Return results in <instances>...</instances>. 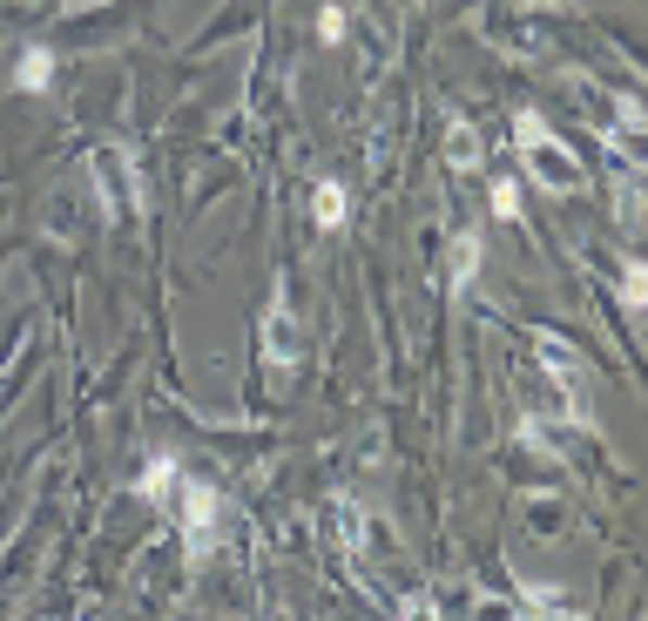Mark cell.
Listing matches in <instances>:
<instances>
[{
    "instance_id": "5bb4252c",
    "label": "cell",
    "mask_w": 648,
    "mask_h": 621,
    "mask_svg": "<svg viewBox=\"0 0 648 621\" xmlns=\"http://www.w3.org/2000/svg\"><path fill=\"white\" fill-rule=\"evenodd\" d=\"M318 41H325V48L345 41V14H338V8H325V14H318Z\"/></svg>"
},
{
    "instance_id": "5b68a950",
    "label": "cell",
    "mask_w": 648,
    "mask_h": 621,
    "mask_svg": "<svg viewBox=\"0 0 648 621\" xmlns=\"http://www.w3.org/2000/svg\"><path fill=\"white\" fill-rule=\"evenodd\" d=\"M264 358H270L277 371L297 365V325H291V304H284V297L264 310Z\"/></svg>"
},
{
    "instance_id": "9c48e42d",
    "label": "cell",
    "mask_w": 648,
    "mask_h": 621,
    "mask_svg": "<svg viewBox=\"0 0 648 621\" xmlns=\"http://www.w3.org/2000/svg\"><path fill=\"white\" fill-rule=\"evenodd\" d=\"M176 493V459H149L142 466V500H169Z\"/></svg>"
},
{
    "instance_id": "7c38bea8",
    "label": "cell",
    "mask_w": 648,
    "mask_h": 621,
    "mask_svg": "<svg viewBox=\"0 0 648 621\" xmlns=\"http://www.w3.org/2000/svg\"><path fill=\"white\" fill-rule=\"evenodd\" d=\"M520 601H528V614H574V608H561L568 601L561 587H520Z\"/></svg>"
},
{
    "instance_id": "ba28073f",
    "label": "cell",
    "mask_w": 648,
    "mask_h": 621,
    "mask_svg": "<svg viewBox=\"0 0 648 621\" xmlns=\"http://www.w3.org/2000/svg\"><path fill=\"white\" fill-rule=\"evenodd\" d=\"M473 277H480V237H473V230H459V237H453V284L467 291Z\"/></svg>"
},
{
    "instance_id": "277c9868",
    "label": "cell",
    "mask_w": 648,
    "mask_h": 621,
    "mask_svg": "<svg viewBox=\"0 0 648 621\" xmlns=\"http://www.w3.org/2000/svg\"><path fill=\"white\" fill-rule=\"evenodd\" d=\"M88 169H96V190H102L109 216H129L136 210V182H129V155H122V149H96V155H88Z\"/></svg>"
},
{
    "instance_id": "7a4b0ae2",
    "label": "cell",
    "mask_w": 648,
    "mask_h": 621,
    "mask_svg": "<svg viewBox=\"0 0 648 621\" xmlns=\"http://www.w3.org/2000/svg\"><path fill=\"white\" fill-rule=\"evenodd\" d=\"M216 520H224V500H216V486L182 480V541H190V554H209Z\"/></svg>"
},
{
    "instance_id": "6da1fadb",
    "label": "cell",
    "mask_w": 648,
    "mask_h": 621,
    "mask_svg": "<svg viewBox=\"0 0 648 621\" xmlns=\"http://www.w3.org/2000/svg\"><path fill=\"white\" fill-rule=\"evenodd\" d=\"M513 142H520V155L541 169L547 190H581V163H574L561 142H554V129H547L541 115H513Z\"/></svg>"
},
{
    "instance_id": "3957f363",
    "label": "cell",
    "mask_w": 648,
    "mask_h": 621,
    "mask_svg": "<svg viewBox=\"0 0 648 621\" xmlns=\"http://www.w3.org/2000/svg\"><path fill=\"white\" fill-rule=\"evenodd\" d=\"M541 365L554 371V392H561V419H588V406L574 398V385H581V358H574V345H561L554 331H541Z\"/></svg>"
},
{
    "instance_id": "4fadbf2b",
    "label": "cell",
    "mask_w": 648,
    "mask_h": 621,
    "mask_svg": "<svg viewBox=\"0 0 648 621\" xmlns=\"http://www.w3.org/2000/svg\"><path fill=\"white\" fill-rule=\"evenodd\" d=\"M614 129H622V136L648 129V122H641V102H635V96H622V102H614Z\"/></svg>"
},
{
    "instance_id": "52a82bcc",
    "label": "cell",
    "mask_w": 648,
    "mask_h": 621,
    "mask_svg": "<svg viewBox=\"0 0 648 621\" xmlns=\"http://www.w3.org/2000/svg\"><path fill=\"white\" fill-rule=\"evenodd\" d=\"M480 155H486V149H480V129H473V122H453V129H446V163H453V169H473Z\"/></svg>"
},
{
    "instance_id": "8992f818",
    "label": "cell",
    "mask_w": 648,
    "mask_h": 621,
    "mask_svg": "<svg viewBox=\"0 0 648 621\" xmlns=\"http://www.w3.org/2000/svg\"><path fill=\"white\" fill-rule=\"evenodd\" d=\"M14 88H27V96H41V88H54V54H48V48H21Z\"/></svg>"
},
{
    "instance_id": "8fae6325",
    "label": "cell",
    "mask_w": 648,
    "mask_h": 621,
    "mask_svg": "<svg viewBox=\"0 0 648 621\" xmlns=\"http://www.w3.org/2000/svg\"><path fill=\"white\" fill-rule=\"evenodd\" d=\"M622 304H628V310H641V304H648V270H641V257H628V264H622Z\"/></svg>"
},
{
    "instance_id": "9a60e30c",
    "label": "cell",
    "mask_w": 648,
    "mask_h": 621,
    "mask_svg": "<svg viewBox=\"0 0 648 621\" xmlns=\"http://www.w3.org/2000/svg\"><path fill=\"white\" fill-rule=\"evenodd\" d=\"M493 216H520V190H513V182H493Z\"/></svg>"
},
{
    "instance_id": "30bf717a",
    "label": "cell",
    "mask_w": 648,
    "mask_h": 621,
    "mask_svg": "<svg viewBox=\"0 0 648 621\" xmlns=\"http://www.w3.org/2000/svg\"><path fill=\"white\" fill-rule=\"evenodd\" d=\"M312 210H318V224H325V230H338V224H345V210H352V203H345V190H338V182H318Z\"/></svg>"
}]
</instances>
